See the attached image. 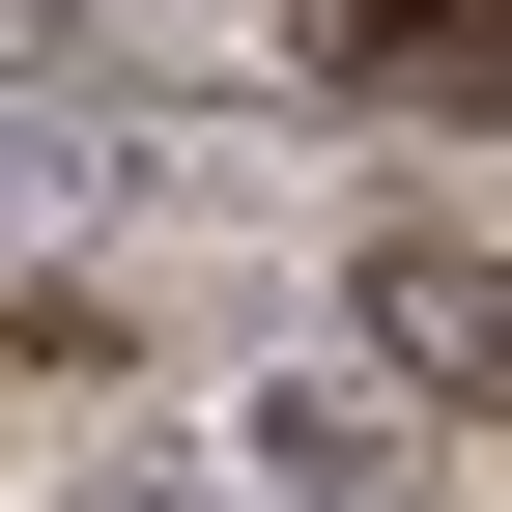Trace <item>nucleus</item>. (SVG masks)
Here are the masks:
<instances>
[{"label": "nucleus", "instance_id": "1", "mask_svg": "<svg viewBox=\"0 0 512 512\" xmlns=\"http://www.w3.org/2000/svg\"><path fill=\"white\" fill-rule=\"evenodd\" d=\"M370 370H427V399H512V256H456V228H370Z\"/></svg>", "mask_w": 512, "mask_h": 512}, {"label": "nucleus", "instance_id": "2", "mask_svg": "<svg viewBox=\"0 0 512 512\" xmlns=\"http://www.w3.org/2000/svg\"><path fill=\"white\" fill-rule=\"evenodd\" d=\"M313 86H427V114H512V0H285Z\"/></svg>", "mask_w": 512, "mask_h": 512}, {"label": "nucleus", "instance_id": "3", "mask_svg": "<svg viewBox=\"0 0 512 512\" xmlns=\"http://www.w3.org/2000/svg\"><path fill=\"white\" fill-rule=\"evenodd\" d=\"M0 29H57V0H0Z\"/></svg>", "mask_w": 512, "mask_h": 512}]
</instances>
